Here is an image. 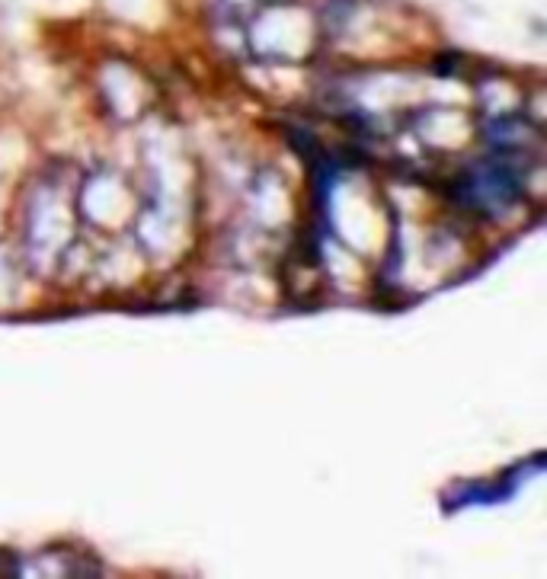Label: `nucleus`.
I'll list each match as a JSON object with an SVG mask.
<instances>
[]
</instances>
